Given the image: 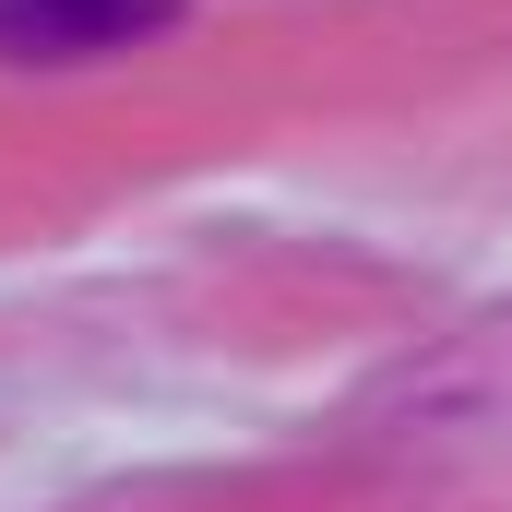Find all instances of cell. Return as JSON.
Returning <instances> with one entry per match:
<instances>
[{"instance_id":"1","label":"cell","mask_w":512,"mask_h":512,"mask_svg":"<svg viewBox=\"0 0 512 512\" xmlns=\"http://www.w3.org/2000/svg\"><path fill=\"white\" fill-rule=\"evenodd\" d=\"M167 24L179 0H0V60H108Z\"/></svg>"}]
</instances>
